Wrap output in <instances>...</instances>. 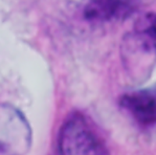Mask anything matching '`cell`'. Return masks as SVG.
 <instances>
[{"label": "cell", "instance_id": "7a4b0ae2", "mask_svg": "<svg viewBox=\"0 0 156 155\" xmlns=\"http://www.w3.org/2000/svg\"><path fill=\"white\" fill-rule=\"evenodd\" d=\"M123 56L129 67L145 66L156 60V13H148L124 38Z\"/></svg>", "mask_w": 156, "mask_h": 155}, {"label": "cell", "instance_id": "5b68a950", "mask_svg": "<svg viewBox=\"0 0 156 155\" xmlns=\"http://www.w3.org/2000/svg\"><path fill=\"white\" fill-rule=\"evenodd\" d=\"M132 9L131 2L127 1H91L86 5L84 15L90 21H109L129 15Z\"/></svg>", "mask_w": 156, "mask_h": 155}, {"label": "cell", "instance_id": "3957f363", "mask_svg": "<svg viewBox=\"0 0 156 155\" xmlns=\"http://www.w3.org/2000/svg\"><path fill=\"white\" fill-rule=\"evenodd\" d=\"M32 145V129L22 112L0 104V155H25Z\"/></svg>", "mask_w": 156, "mask_h": 155}, {"label": "cell", "instance_id": "277c9868", "mask_svg": "<svg viewBox=\"0 0 156 155\" xmlns=\"http://www.w3.org/2000/svg\"><path fill=\"white\" fill-rule=\"evenodd\" d=\"M122 109L144 129H156V87L123 94Z\"/></svg>", "mask_w": 156, "mask_h": 155}, {"label": "cell", "instance_id": "6da1fadb", "mask_svg": "<svg viewBox=\"0 0 156 155\" xmlns=\"http://www.w3.org/2000/svg\"><path fill=\"white\" fill-rule=\"evenodd\" d=\"M58 150L60 155H108L95 126L81 113L71 114L61 127Z\"/></svg>", "mask_w": 156, "mask_h": 155}]
</instances>
